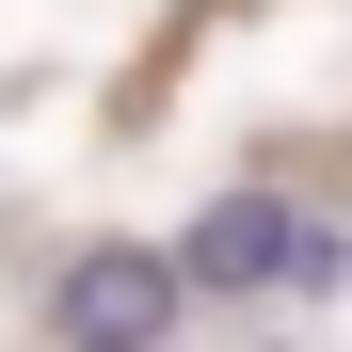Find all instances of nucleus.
Wrapping results in <instances>:
<instances>
[{"label": "nucleus", "instance_id": "1", "mask_svg": "<svg viewBox=\"0 0 352 352\" xmlns=\"http://www.w3.org/2000/svg\"><path fill=\"white\" fill-rule=\"evenodd\" d=\"M176 320H192V288H176L160 241H96V256L48 272V336H65V352H160Z\"/></svg>", "mask_w": 352, "mask_h": 352}, {"label": "nucleus", "instance_id": "2", "mask_svg": "<svg viewBox=\"0 0 352 352\" xmlns=\"http://www.w3.org/2000/svg\"><path fill=\"white\" fill-rule=\"evenodd\" d=\"M288 224H305L288 192H208L160 256H176V288H288Z\"/></svg>", "mask_w": 352, "mask_h": 352}, {"label": "nucleus", "instance_id": "3", "mask_svg": "<svg viewBox=\"0 0 352 352\" xmlns=\"http://www.w3.org/2000/svg\"><path fill=\"white\" fill-rule=\"evenodd\" d=\"M336 272H352V241H336V224L305 208V224H288V288H336Z\"/></svg>", "mask_w": 352, "mask_h": 352}]
</instances>
